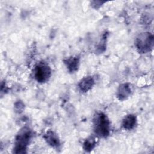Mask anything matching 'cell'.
Returning <instances> with one entry per match:
<instances>
[{
    "mask_svg": "<svg viewBox=\"0 0 154 154\" xmlns=\"http://www.w3.org/2000/svg\"><path fill=\"white\" fill-rule=\"evenodd\" d=\"M94 129L95 133L102 137H106L109 133V122L107 117L100 113L94 119Z\"/></svg>",
    "mask_w": 154,
    "mask_h": 154,
    "instance_id": "1",
    "label": "cell"
},
{
    "mask_svg": "<svg viewBox=\"0 0 154 154\" xmlns=\"http://www.w3.org/2000/svg\"><path fill=\"white\" fill-rule=\"evenodd\" d=\"M136 45L138 50L143 53L150 51L153 45V37L152 34L149 32L141 34L137 38Z\"/></svg>",
    "mask_w": 154,
    "mask_h": 154,
    "instance_id": "2",
    "label": "cell"
},
{
    "mask_svg": "<svg viewBox=\"0 0 154 154\" xmlns=\"http://www.w3.org/2000/svg\"><path fill=\"white\" fill-rule=\"evenodd\" d=\"M31 132L28 129L24 128L17 135L16 141L15 152L24 153L26 147L31 138Z\"/></svg>",
    "mask_w": 154,
    "mask_h": 154,
    "instance_id": "3",
    "label": "cell"
},
{
    "mask_svg": "<svg viewBox=\"0 0 154 154\" xmlns=\"http://www.w3.org/2000/svg\"><path fill=\"white\" fill-rule=\"evenodd\" d=\"M51 75V70L49 66L40 64L38 65L35 70V77L39 82H45L48 80Z\"/></svg>",
    "mask_w": 154,
    "mask_h": 154,
    "instance_id": "4",
    "label": "cell"
},
{
    "mask_svg": "<svg viewBox=\"0 0 154 154\" xmlns=\"http://www.w3.org/2000/svg\"><path fill=\"white\" fill-rule=\"evenodd\" d=\"M93 84L94 81L91 77H85L79 82V87L82 91H87L91 88Z\"/></svg>",
    "mask_w": 154,
    "mask_h": 154,
    "instance_id": "5",
    "label": "cell"
},
{
    "mask_svg": "<svg viewBox=\"0 0 154 154\" xmlns=\"http://www.w3.org/2000/svg\"><path fill=\"white\" fill-rule=\"evenodd\" d=\"M131 91V88L128 84H123L121 86H120L119 89L118 90V97L121 100L125 99L130 94Z\"/></svg>",
    "mask_w": 154,
    "mask_h": 154,
    "instance_id": "6",
    "label": "cell"
},
{
    "mask_svg": "<svg viewBox=\"0 0 154 154\" xmlns=\"http://www.w3.org/2000/svg\"><path fill=\"white\" fill-rule=\"evenodd\" d=\"M136 123V118L134 115L127 116L123 121V126L126 129H132Z\"/></svg>",
    "mask_w": 154,
    "mask_h": 154,
    "instance_id": "7",
    "label": "cell"
},
{
    "mask_svg": "<svg viewBox=\"0 0 154 154\" xmlns=\"http://www.w3.org/2000/svg\"><path fill=\"white\" fill-rule=\"evenodd\" d=\"M44 137L47 142L52 146H57L59 144V140L58 137L52 131L48 132Z\"/></svg>",
    "mask_w": 154,
    "mask_h": 154,
    "instance_id": "8",
    "label": "cell"
},
{
    "mask_svg": "<svg viewBox=\"0 0 154 154\" xmlns=\"http://www.w3.org/2000/svg\"><path fill=\"white\" fill-rule=\"evenodd\" d=\"M78 63H79V60H78V58H77L76 57L70 58L67 59L66 61V63L67 64L68 69L72 72L76 70L77 69Z\"/></svg>",
    "mask_w": 154,
    "mask_h": 154,
    "instance_id": "9",
    "label": "cell"
},
{
    "mask_svg": "<svg viewBox=\"0 0 154 154\" xmlns=\"http://www.w3.org/2000/svg\"><path fill=\"white\" fill-rule=\"evenodd\" d=\"M95 144H96L95 139L92 137L90 138L85 141V143L84 144V148L87 151L91 150L94 148Z\"/></svg>",
    "mask_w": 154,
    "mask_h": 154,
    "instance_id": "10",
    "label": "cell"
}]
</instances>
